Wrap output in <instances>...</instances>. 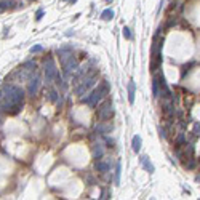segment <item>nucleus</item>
<instances>
[{"mask_svg": "<svg viewBox=\"0 0 200 200\" xmlns=\"http://www.w3.org/2000/svg\"><path fill=\"white\" fill-rule=\"evenodd\" d=\"M104 154V151H103V147H95V151H93V155H95V159H101Z\"/></svg>", "mask_w": 200, "mask_h": 200, "instance_id": "2eb2a0df", "label": "nucleus"}, {"mask_svg": "<svg viewBox=\"0 0 200 200\" xmlns=\"http://www.w3.org/2000/svg\"><path fill=\"white\" fill-rule=\"evenodd\" d=\"M2 96H3V93H2V91H0V99H2Z\"/></svg>", "mask_w": 200, "mask_h": 200, "instance_id": "cd10ccee", "label": "nucleus"}, {"mask_svg": "<svg viewBox=\"0 0 200 200\" xmlns=\"http://www.w3.org/2000/svg\"><path fill=\"white\" fill-rule=\"evenodd\" d=\"M112 18H114V11L111 8H106L103 13H101V19H103V21H111Z\"/></svg>", "mask_w": 200, "mask_h": 200, "instance_id": "f8f14e48", "label": "nucleus"}, {"mask_svg": "<svg viewBox=\"0 0 200 200\" xmlns=\"http://www.w3.org/2000/svg\"><path fill=\"white\" fill-rule=\"evenodd\" d=\"M123 37L127 38V40H130V38L133 37V35H131V30H130V27H127V26L123 27Z\"/></svg>", "mask_w": 200, "mask_h": 200, "instance_id": "a211bd4d", "label": "nucleus"}, {"mask_svg": "<svg viewBox=\"0 0 200 200\" xmlns=\"http://www.w3.org/2000/svg\"><path fill=\"white\" fill-rule=\"evenodd\" d=\"M22 67H26V69H35V62L34 61H27V62H24V64H22Z\"/></svg>", "mask_w": 200, "mask_h": 200, "instance_id": "6ab92c4d", "label": "nucleus"}, {"mask_svg": "<svg viewBox=\"0 0 200 200\" xmlns=\"http://www.w3.org/2000/svg\"><path fill=\"white\" fill-rule=\"evenodd\" d=\"M77 2V0H70V5H72V3H75Z\"/></svg>", "mask_w": 200, "mask_h": 200, "instance_id": "bb28decb", "label": "nucleus"}, {"mask_svg": "<svg viewBox=\"0 0 200 200\" xmlns=\"http://www.w3.org/2000/svg\"><path fill=\"white\" fill-rule=\"evenodd\" d=\"M195 179H197V181H200V176H197V178H195Z\"/></svg>", "mask_w": 200, "mask_h": 200, "instance_id": "c85d7f7f", "label": "nucleus"}, {"mask_svg": "<svg viewBox=\"0 0 200 200\" xmlns=\"http://www.w3.org/2000/svg\"><path fill=\"white\" fill-rule=\"evenodd\" d=\"M98 115H99L101 120H107L111 119V117L114 115V107H112V103H104L103 106L99 107V112H98Z\"/></svg>", "mask_w": 200, "mask_h": 200, "instance_id": "39448f33", "label": "nucleus"}, {"mask_svg": "<svg viewBox=\"0 0 200 200\" xmlns=\"http://www.w3.org/2000/svg\"><path fill=\"white\" fill-rule=\"evenodd\" d=\"M160 85H159V77H154V80H152V93H154V96L157 98L160 95Z\"/></svg>", "mask_w": 200, "mask_h": 200, "instance_id": "ddd939ff", "label": "nucleus"}, {"mask_svg": "<svg viewBox=\"0 0 200 200\" xmlns=\"http://www.w3.org/2000/svg\"><path fill=\"white\" fill-rule=\"evenodd\" d=\"M184 143V133H179V136H178V144H183Z\"/></svg>", "mask_w": 200, "mask_h": 200, "instance_id": "b1692460", "label": "nucleus"}, {"mask_svg": "<svg viewBox=\"0 0 200 200\" xmlns=\"http://www.w3.org/2000/svg\"><path fill=\"white\" fill-rule=\"evenodd\" d=\"M106 2H112V0H106Z\"/></svg>", "mask_w": 200, "mask_h": 200, "instance_id": "c756f323", "label": "nucleus"}, {"mask_svg": "<svg viewBox=\"0 0 200 200\" xmlns=\"http://www.w3.org/2000/svg\"><path fill=\"white\" fill-rule=\"evenodd\" d=\"M38 87H40V75H38V74H32V77H30V80H29V87H27L29 95H32V96L37 95Z\"/></svg>", "mask_w": 200, "mask_h": 200, "instance_id": "423d86ee", "label": "nucleus"}, {"mask_svg": "<svg viewBox=\"0 0 200 200\" xmlns=\"http://www.w3.org/2000/svg\"><path fill=\"white\" fill-rule=\"evenodd\" d=\"M95 167H96V170H98V171H101V173H106V171H109V163L101 162V160H98Z\"/></svg>", "mask_w": 200, "mask_h": 200, "instance_id": "9b49d317", "label": "nucleus"}, {"mask_svg": "<svg viewBox=\"0 0 200 200\" xmlns=\"http://www.w3.org/2000/svg\"><path fill=\"white\" fill-rule=\"evenodd\" d=\"M43 69H45V78H46V83H51L53 78L56 77L58 74V69H56V64H54L53 58H48L45 62H43Z\"/></svg>", "mask_w": 200, "mask_h": 200, "instance_id": "20e7f679", "label": "nucleus"}, {"mask_svg": "<svg viewBox=\"0 0 200 200\" xmlns=\"http://www.w3.org/2000/svg\"><path fill=\"white\" fill-rule=\"evenodd\" d=\"M135 95H136L135 80H130V82H128V101H130V104L135 103Z\"/></svg>", "mask_w": 200, "mask_h": 200, "instance_id": "0eeeda50", "label": "nucleus"}, {"mask_svg": "<svg viewBox=\"0 0 200 200\" xmlns=\"http://www.w3.org/2000/svg\"><path fill=\"white\" fill-rule=\"evenodd\" d=\"M162 111H163V114H165V115H168V117H171L173 115V107H171V103H168V101H165V103H163V106H162Z\"/></svg>", "mask_w": 200, "mask_h": 200, "instance_id": "9d476101", "label": "nucleus"}, {"mask_svg": "<svg viewBox=\"0 0 200 200\" xmlns=\"http://www.w3.org/2000/svg\"><path fill=\"white\" fill-rule=\"evenodd\" d=\"M107 91H109L107 83H106V82H103V83H101L96 90H93V91L90 93L88 96L82 98V103H85L87 106H90V107H95V106H98V103L103 99V96L107 95Z\"/></svg>", "mask_w": 200, "mask_h": 200, "instance_id": "f03ea898", "label": "nucleus"}, {"mask_svg": "<svg viewBox=\"0 0 200 200\" xmlns=\"http://www.w3.org/2000/svg\"><path fill=\"white\" fill-rule=\"evenodd\" d=\"M48 98H50V101H56L58 99V91L56 90H50V93H48Z\"/></svg>", "mask_w": 200, "mask_h": 200, "instance_id": "f3484780", "label": "nucleus"}, {"mask_svg": "<svg viewBox=\"0 0 200 200\" xmlns=\"http://www.w3.org/2000/svg\"><path fill=\"white\" fill-rule=\"evenodd\" d=\"M11 5H13V2H11V0H5V2H2V7H3V10H7V8H11Z\"/></svg>", "mask_w": 200, "mask_h": 200, "instance_id": "412c9836", "label": "nucleus"}, {"mask_svg": "<svg viewBox=\"0 0 200 200\" xmlns=\"http://www.w3.org/2000/svg\"><path fill=\"white\" fill-rule=\"evenodd\" d=\"M159 131H160V133H159V135H160V138H165V136H167V135H165V130H162V128H159Z\"/></svg>", "mask_w": 200, "mask_h": 200, "instance_id": "a878e982", "label": "nucleus"}, {"mask_svg": "<svg viewBox=\"0 0 200 200\" xmlns=\"http://www.w3.org/2000/svg\"><path fill=\"white\" fill-rule=\"evenodd\" d=\"M194 133L195 135H200V123H194Z\"/></svg>", "mask_w": 200, "mask_h": 200, "instance_id": "4be33fe9", "label": "nucleus"}, {"mask_svg": "<svg viewBox=\"0 0 200 200\" xmlns=\"http://www.w3.org/2000/svg\"><path fill=\"white\" fill-rule=\"evenodd\" d=\"M194 167H195V162H194V159H191V162L187 163V168L191 170V168H194Z\"/></svg>", "mask_w": 200, "mask_h": 200, "instance_id": "393cba45", "label": "nucleus"}, {"mask_svg": "<svg viewBox=\"0 0 200 200\" xmlns=\"http://www.w3.org/2000/svg\"><path fill=\"white\" fill-rule=\"evenodd\" d=\"M141 163H143L144 170L149 171V173H154V171H155V168H154V165H152V162L149 160V157L143 155V157H141Z\"/></svg>", "mask_w": 200, "mask_h": 200, "instance_id": "6e6552de", "label": "nucleus"}, {"mask_svg": "<svg viewBox=\"0 0 200 200\" xmlns=\"http://www.w3.org/2000/svg\"><path fill=\"white\" fill-rule=\"evenodd\" d=\"M115 183L117 184L120 183V162H117V165H115Z\"/></svg>", "mask_w": 200, "mask_h": 200, "instance_id": "dca6fc26", "label": "nucleus"}, {"mask_svg": "<svg viewBox=\"0 0 200 200\" xmlns=\"http://www.w3.org/2000/svg\"><path fill=\"white\" fill-rule=\"evenodd\" d=\"M59 56H61V64L64 67L66 75H70L72 72H75L78 69V61L70 53H64V50H59Z\"/></svg>", "mask_w": 200, "mask_h": 200, "instance_id": "7ed1b4c3", "label": "nucleus"}, {"mask_svg": "<svg viewBox=\"0 0 200 200\" xmlns=\"http://www.w3.org/2000/svg\"><path fill=\"white\" fill-rule=\"evenodd\" d=\"M131 149L138 154V152L141 151V136L139 135H135L133 136V141H131Z\"/></svg>", "mask_w": 200, "mask_h": 200, "instance_id": "1a4fd4ad", "label": "nucleus"}, {"mask_svg": "<svg viewBox=\"0 0 200 200\" xmlns=\"http://www.w3.org/2000/svg\"><path fill=\"white\" fill-rule=\"evenodd\" d=\"M96 130L99 133H111L112 131V125H98Z\"/></svg>", "mask_w": 200, "mask_h": 200, "instance_id": "4468645a", "label": "nucleus"}, {"mask_svg": "<svg viewBox=\"0 0 200 200\" xmlns=\"http://www.w3.org/2000/svg\"><path fill=\"white\" fill-rule=\"evenodd\" d=\"M5 93H7V95H5V98H3V101L0 103V109L10 112V114H16L19 109H21V106H22L24 91H22L19 87L11 85V87H7Z\"/></svg>", "mask_w": 200, "mask_h": 200, "instance_id": "f257e3e1", "label": "nucleus"}, {"mask_svg": "<svg viewBox=\"0 0 200 200\" xmlns=\"http://www.w3.org/2000/svg\"><path fill=\"white\" fill-rule=\"evenodd\" d=\"M42 16H43V10H38V11H37V14H35V19H37V21H40Z\"/></svg>", "mask_w": 200, "mask_h": 200, "instance_id": "5701e85b", "label": "nucleus"}, {"mask_svg": "<svg viewBox=\"0 0 200 200\" xmlns=\"http://www.w3.org/2000/svg\"><path fill=\"white\" fill-rule=\"evenodd\" d=\"M40 51H43V48H42L40 45H35V46L30 48V53H40Z\"/></svg>", "mask_w": 200, "mask_h": 200, "instance_id": "aec40b11", "label": "nucleus"}]
</instances>
